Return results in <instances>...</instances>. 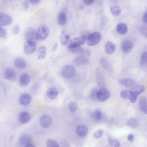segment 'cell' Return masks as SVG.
I'll return each mask as SVG.
<instances>
[{
    "mask_svg": "<svg viewBox=\"0 0 147 147\" xmlns=\"http://www.w3.org/2000/svg\"><path fill=\"white\" fill-rule=\"evenodd\" d=\"M14 64L17 68H24L26 66V62L23 57H17L14 59Z\"/></svg>",
    "mask_w": 147,
    "mask_h": 147,
    "instance_id": "cell-22",
    "label": "cell"
},
{
    "mask_svg": "<svg viewBox=\"0 0 147 147\" xmlns=\"http://www.w3.org/2000/svg\"><path fill=\"white\" fill-rule=\"evenodd\" d=\"M127 140H128L129 142H132L134 141V135H133V134L130 133V134H129L127 135Z\"/></svg>",
    "mask_w": 147,
    "mask_h": 147,
    "instance_id": "cell-44",
    "label": "cell"
},
{
    "mask_svg": "<svg viewBox=\"0 0 147 147\" xmlns=\"http://www.w3.org/2000/svg\"><path fill=\"white\" fill-rule=\"evenodd\" d=\"M92 117L93 119L95 121H96V122L100 121L102 120V119L103 118L102 111L99 109H96L93 112V113L92 114Z\"/></svg>",
    "mask_w": 147,
    "mask_h": 147,
    "instance_id": "cell-30",
    "label": "cell"
},
{
    "mask_svg": "<svg viewBox=\"0 0 147 147\" xmlns=\"http://www.w3.org/2000/svg\"><path fill=\"white\" fill-rule=\"evenodd\" d=\"M86 40L87 38L85 35H82L79 37L73 38L69 41V44H68L67 48L68 49H71L80 47L85 43Z\"/></svg>",
    "mask_w": 147,
    "mask_h": 147,
    "instance_id": "cell-3",
    "label": "cell"
},
{
    "mask_svg": "<svg viewBox=\"0 0 147 147\" xmlns=\"http://www.w3.org/2000/svg\"><path fill=\"white\" fill-rule=\"evenodd\" d=\"M142 21L144 23L147 24V11H146L142 16Z\"/></svg>",
    "mask_w": 147,
    "mask_h": 147,
    "instance_id": "cell-46",
    "label": "cell"
},
{
    "mask_svg": "<svg viewBox=\"0 0 147 147\" xmlns=\"http://www.w3.org/2000/svg\"><path fill=\"white\" fill-rule=\"evenodd\" d=\"M116 30L118 34L121 35H125L127 33L128 28L127 25L125 24L123 22H119L117 25Z\"/></svg>",
    "mask_w": 147,
    "mask_h": 147,
    "instance_id": "cell-21",
    "label": "cell"
},
{
    "mask_svg": "<svg viewBox=\"0 0 147 147\" xmlns=\"http://www.w3.org/2000/svg\"><path fill=\"white\" fill-rule=\"evenodd\" d=\"M145 90V86L144 85H136L133 87L130 90V94L129 99L131 103H135L137 100L138 96L144 92Z\"/></svg>",
    "mask_w": 147,
    "mask_h": 147,
    "instance_id": "cell-2",
    "label": "cell"
},
{
    "mask_svg": "<svg viewBox=\"0 0 147 147\" xmlns=\"http://www.w3.org/2000/svg\"><path fill=\"white\" fill-rule=\"evenodd\" d=\"M133 43L130 41L127 40L123 41V42L122 43V45H121L122 50L123 52L125 53H127L129 52H130V51L133 48Z\"/></svg>",
    "mask_w": 147,
    "mask_h": 147,
    "instance_id": "cell-18",
    "label": "cell"
},
{
    "mask_svg": "<svg viewBox=\"0 0 147 147\" xmlns=\"http://www.w3.org/2000/svg\"><path fill=\"white\" fill-rule=\"evenodd\" d=\"M140 32L141 34H142V35L144 36L147 33V27L145 26H143L141 27V28L140 29Z\"/></svg>",
    "mask_w": 147,
    "mask_h": 147,
    "instance_id": "cell-43",
    "label": "cell"
},
{
    "mask_svg": "<svg viewBox=\"0 0 147 147\" xmlns=\"http://www.w3.org/2000/svg\"><path fill=\"white\" fill-rule=\"evenodd\" d=\"M12 22L13 18L10 16L0 12V26L9 25L12 23Z\"/></svg>",
    "mask_w": 147,
    "mask_h": 147,
    "instance_id": "cell-9",
    "label": "cell"
},
{
    "mask_svg": "<svg viewBox=\"0 0 147 147\" xmlns=\"http://www.w3.org/2000/svg\"><path fill=\"white\" fill-rule=\"evenodd\" d=\"M140 64L142 66L147 65V51L144 52L140 58Z\"/></svg>",
    "mask_w": 147,
    "mask_h": 147,
    "instance_id": "cell-33",
    "label": "cell"
},
{
    "mask_svg": "<svg viewBox=\"0 0 147 147\" xmlns=\"http://www.w3.org/2000/svg\"><path fill=\"white\" fill-rule=\"evenodd\" d=\"M83 2L86 5L89 6L94 3V0H83Z\"/></svg>",
    "mask_w": 147,
    "mask_h": 147,
    "instance_id": "cell-45",
    "label": "cell"
},
{
    "mask_svg": "<svg viewBox=\"0 0 147 147\" xmlns=\"http://www.w3.org/2000/svg\"><path fill=\"white\" fill-rule=\"evenodd\" d=\"M110 96V91L106 87L100 88L97 92V99L100 102H105L107 100Z\"/></svg>",
    "mask_w": 147,
    "mask_h": 147,
    "instance_id": "cell-8",
    "label": "cell"
},
{
    "mask_svg": "<svg viewBox=\"0 0 147 147\" xmlns=\"http://www.w3.org/2000/svg\"><path fill=\"white\" fill-rule=\"evenodd\" d=\"M52 122V118L48 115H42L40 119V123L42 127L48 128L49 127Z\"/></svg>",
    "mask_w": 147,
    "mask_h": 147,
    "instance_id": "cell-12",
    "label": "cell"
},
{
    "mask_svg": "<svg viewBox=\"0 0 147 147\" xmlns=\"http://www.w3.org/2000/svg\"><path fill=\"white\" fill-rule=\"evenodd\" d=\"M110 11L113 16H118L121 13V9L118 6H112L110 7Z\"/></svg>",
    "mask_w": 147,
    "mask_h": 147,
    "instance_id": "cell-32",
    "label": "cell"
},
{
    "mask_svg": "<svg viewBox=\"0 0 147 147\" xmlns=\"http://www.w3.org/2000/svg\"><path fill=\"white\" fill-rule=\"evenodd\" d=\"M57 48V43H55L53 47H52V51H55L56 50V49Z\"/></svg>",
    "mask_w": 147,
    "mask_h": 147,
    "instance_id": "cell-48",
    "label": "cell"
},
{
    "mask_svg": "<svg viewBox=\"0 0 147 147\" xmlns=\"http://www.w3.org/2000/svg\"><path fill=\"white\" fill-rule=\"evenodd\" d=\"M100 64L103 68L107 70L109 72H111L113 70V68L109 63V61L107 60V59L105 57H101L99 60Z\"/></svg>",
    "mask_w": 147,
    "mask_h": 147,
    "instance_id": "cell-19",
    "label": "cell"
},
{
    "mask_svg": "<svg viewBox=\"0 0 147 147\" xmlns=\"http://www.w3.org/2000/svg\"><path fill=\"white\" fill-rule=\"evenodd\" d=\"M119 83L126 87H133L137 85V82L134 80L130 78H122L118 80Z\"/></svg>",
    "mask_w": 147,
    "mask_h": 147,
    "instance_id": "cell-13",
    "label": "cell"
},
{
    "mask_svg": "<svg viewBox=\"0 0 147 147\" xmlns=\"http://www.w3.org/2000/svg\"><path fill=\"white\" fill-rule=\"evenodd\" d=\"M108 142L109 145L111 146H116L118 147L120 146V142L119 141L112 138V137H109L108 138Z\"/></svg>",
    "mask_w": 147,
    "mask_h": 147,
    "instance_id": "cell-34",
    "label": "cell"
},
{
    "mask_svg": "<svg viewBox=\"0 0 147 147\" xmlns=\"http://www.w3.org/2000/svg\"><path fill=\"white\" fill-rule=\"evenodd\" d=\"M31 119L30 114L27 111H22L20 113L18 116L19 121L22 123H28Z\"/></svg>",
    "mask_w": 147,
    "mask_h": 147,
    "instance_id": "cell-17",
    "label": "cell"
},
{
    "mask_svg": "<svg viewBox=\"0 0 147 147\" xmlns=\"http://www.w3.org/2000/svg\"><path fill=\"white\" fill-rule=\"evenodd\" d=\"M130 91L127 90H123L120 92V96L123 99H129Z\"/></svg>",
    "mask_w": 147,
    "mask_h": 147,
    "instance_id": "cell-37",
    "label": "cell"
},
{
    "mask_svg": "<svg viewBox=\"0 0 147 147\" xmlns=\"http://www.w3.org/2000/svg\"><path fill=\"white\" fill-rule=\"evenodd\" d=\"M46 145L48 147H59L60 146L57 142L52 139L48 140L47 141Z\"/></svg>",
    "mask_w": 147,
    "mask_h": 147,
    "instance_id": "cell-36",
    "label": "cell"
},
{
    "mask_svg": "<svg viewBox=\"0 0 147 147\" xmlns=\"http://www.w3.org/2000/svg\"><path fill=\"white\" fill-rule=\"evenodd\" d=\"M57 22L60 25H64L66 24L67 21V16L65 13L64 12H60L57 16Z\"/></svg>",
    "mask_w": 147,
    "mask_h": 147,
    "instance_id": "cell-29",
    "label": "cell"
},
{
    "mask_svg": "<svg viewBox=\"0 0 147 147\" xmlns=\"http://www.w3.org/2000/svg\"><path fill=\"white\" fill-rule=\"evenodd\" d=\"M32 137L29 134H27L22 135L19 138L20 144L24 146L28 144L32 143Z\"/></svg>",
    "mask_w": 147,
    "mask_h": 147,
    "instance_id": "cell-25",
    "label": "cell"
},
{
    "mask_svg": "<svg viewBox=\"0 0 147 147\" xmlns=\"http://www.w3.org/2000/svg\"><path fill=\"white\" fill-rule=\"evenodd\" d=\"M29 6V1L28 0H25L22 5V9L24 11H26Z\"/></svg>",
    "mask_w": 147,
    "mask_h": 147,
    "instance_id": "cell-42",
    "label": "cell"
},
{
    "mask_svg": "<svg viewBox=\"0 0 147 147\" xmlns=\"http://www.w3.org/2000/svg\"><path fill=\"white\" fill-rule=\"evenodd\" d=\"M68 108L69 111L74 112L78 108V104L73 101H71L68 103Z\"/></svg>",
    "mask_w": 147,
    "mask_h": 147,
    "instance_id": "cell-35",
    "label": "cell"
},
{
    "mask_svg": "<svg viewBox=\"0 0 147 147\" xmlns=\"http://www.w3.org/2000/svg\"><path fill=\"white\" fill-rule=\"evenodd\" d=\"M89 63V60L88 57L86 55H82L75 59H74L72 61V64L79 66L81 65H86Z\"/></svg>",
    "mask_w": 147,
    "mask_h": 147,
    "instance_id": "cell-11",
    "label": "cell"
},
{
    "mask_svg": "<svg viewBox=\"0 0 147 147\" xmlns=\"http://www.w3.org/2000/svg\"><path fill=\"white\" fill-rule=\"evenodd\" d=\"M25 38L26 40H31L36 42L37 40L36 32L32 28H27L25 32Z\"/></svg>",
    "mask_w": 147,
    "mask_h": 147,
    "instance_id": "cell-10",
    "label": "cell"
},
{
    "mask_svg": "<svg viewBox=\"0 0 147 147\" xmlns=\"http://www.w3.org/2000/svg\"><path fill=\"white\" fill-rule=\"evenodd\" d=\"M98 89L94 88L91 92V98L93 100H96L97 99V92Z\"/></svg>",
    "mask_w": 147,
    "mask_h": 147,
    "instance_id": "cell-41",
    "label": "cell"
},
{
    "mask_svg": "<svg viewBox=\"0 0 147 147\" xmlns=\"http://www.w3.org/2000/svg\"><path fill=\"white\" fill-rule=\"evenodd\" d=\"M32 100V97L30 95L27 93L23 94L21 95L19 99L20 103L22 106H27L28 105Z\"/></svg>",
    "mask_w": 147,
    "mask_h": 147,
    "instance_id": "cell-15",
    "label": "cell"
},
{
    "mask_svg": "<svg viewBox=\"0 0 147 147\" xmlns=\"http://www.w3.org/2000/svg\"><path fill=\"white\" fill-rule=\"evenodd\" d=\"M30 78L29 75H28L27 74H22V75H20L19 79L20 84L23 86H26L28 85L30 82Z\"/></svg>",
    "mask_w": 147,
    "mask_h": 147,
    "instance_id": "cell-26",
    "label": "cell"
},
{
    "mask_svg": "<svg viewBox=\"0 0 147 147\" xmlns=\"http://www.w3.org/2000/svg\"><path fill=\"white\" fill-rule=\"evenodd\" d=\"M101 39V34L98 32H95L88 36L87 37V43L89 46H95L97 45Z\"/></svg>",
    "mask_w": 147,
    "mask_h": 147,
    "instance_id": "cell-5",
    "label": "cell"
},
{
    "mask_svg": "<svg viewBox=\"0 0 147 147\" xmlns=\"http://www.w3.org/2000/svg\"><path fill=\"white\" fill-rule=\"evenodd\" d=\"M126 124L127 126H129L131 128L134 129L138 126V121L136 118L132 117V118H130L129 119H127V121L126 122Z\"/></svg>",
    "mask_w": 147,
    "mask_h": 147,
    "instance_id": "cell-31",
    "label": "cell"
},
{
    "mask_svg": "<svg viewBox=\"0 0 147 147\" xmlns=\"http://www.w3.org/2000/svg\"><path fill=\"white\" fill-rule=\"evenodd\" d=\"M25 146H26V147H30V146H31V147H34V145H33V144H32L31 143H30V144H28L25 145Z\"/></svg>",
    "mask_w": 147,
    "mask_h": 147,
    "instance_id": "cell-49",
    "label": "cell"
},
{
    "mask_svg": "<svg viewBox=\"0 0 147 147\" xmlns=\"http://www.w3.org/2000/svg\"><path fill=\"white\" fill-rule=\"evenodd\" d=\"M144 36H145V37L147 38V33H146V34H145Z\"/></svg>",
    "mask_w": 147,
    "mask_h": 147,
    "instance_id": "cell-50",
    "label": "cell"
},
{
    "mask_svg": "<svg viewBox=\"0 0 147 147\" xmlns=\"http://www.w3.org/2000/svg\"><path fill=\"white\" fill-rule=\"evenodd\" d=\"M75 68L72 65H66L61 69V76L65 79L72 78L75 74Z\"/></svg>",
    "mask_w": 147,
    "mask_h": 147,
    "instance_id": "cell-4",
    "label": "cell"
},
{
    "mask_svg": "<svg viewBox=\"0 0 147 147\" xmlns=\"http://www.w3.org/2000/svg\"><path fill=\"white\" fill-rule=\"evenodd\" d=\"M95 78H96V81L97 84L99 87L103 88V87H106V83L105 77L99 67L96 68Z\"/></svg>",
    "mask_w": 147,
    "mask_h": 147,
    "instance_id": "cell-7",
    "label": "cell"
},
{
    "mask_svg": "<svg viewBox=\"0 0 147 147\" xmlns=\"http://www.w3.org/2000/svg\"><path fill=\"white\" fill-rule=\"evenodd\" d=\"M36 42L31 40H26L24 43V51L27 55L33 54L36 50Z\"/></svg>",
    "mask_w": 147,
    "mask_h": 147,
    "instance_id": "cell-6",
    "label": "cell"
},
{
    "mask_svg": "<svg viewBox=\"0 0 147 147\" xmlns=\"http://www.w3.org/2000/svg\"><path fill=\"white\" fill-rule=\"evenodd\" d=\"M88 128L85 125H79L76 128V133L79 137H83L87 135Z\"/></svg>",
    "mask_w": 147,
    "mask_h": 147,
    "instance_id": "cell-16",
    "label": "cell"
},
{
    "mask_svg": "<svg viewBox=\"0 0 147 147\" xmlns=\"http://www.w3.org/2000/svg\"><path fill=\"white\" fill-rule=\"evenodd\" d=\"M0 37L3 39H6L7 37V33L6 30L0 26Z\"/></svg>",
    "mask_w": 147,
    "mask_h": 147,
    "instance_id": "cell-39",
    "label": "cell"
},
{
    "mask_svg": "<svg viewBox=\"0 0 147 147\" xmlns=\"http://www.w3.org/2000/svg\"><path fill=\"white\" fill-rule=\"evenodd\" d=\"M29 1L32 5H37L40 2V0H29Z\"/></svg>",
    "mask_w": 147,
    "mask_h": 147,
    "instance_id": "cell-47",
    "label": "cell"
},
{
    "mask_svg": "<svg viewBox=\"0 0 147 147\" xmlns=\"http://www.w3.org/2000/svg\"><path fill=\"white\" fill-rule=\"evenodd\" d=\"M3 76L5 79L10 81H14L16 79V74L15 71L10 68H7L5 70Z\"/></svg>",
    "mask_w": 147,
    "mask_h": 147,
    "instance_id": "cell-14",
    "label": "cell"
},
{
    "mask_svg": "<svg viewBox=\"0 0 147 147\" xmlns=\"http://www.w3.org/2000/svg\"><path fill=\"white\" fill-rule=\"evenodd\" d=\"M47 95L49 98L55 99L58 95V91L55 87H50L47 91Z\"/></svg>",
    "mask_w": 147,
    "mask_h": 147,
    "instance_id": "cell-24",
    "label": "cell"
},
{
    "mask_svg": "<svg viewBox=\"0 0 147 147\" xmlns=\"http://www.w3.org/2000/svg\"><path fill=\"white\" fill-rule=\"evenodd\" d=\"M46 53H47V48L44 45L40 46L38 49L37 59L38 60L44 59L46 57Z\"/></svg>",
    "mask_w": 147,
    "mask_h": 147,
    "instance_id": "cell-27",
    "label": "cell"
},
{
    "mask_svg": "<svg viewBox=\"0 0 147 147\" xmlns=\"http://www.w3.org/2000/svg\"><path fill=\"white\" fill-rule=\"evenodd\" d=\"M49 28L47 25L45 24H41L39 25L36 31V37L37 40H45L49 36Z\"/></svg>",
    "mask_w": 147,
    "mask_h": 147,
    "instance_id": "cell-1",
    "label": "cell"
},
{
    "mask_svg": "<svg viewBox=\"0 0 147 147\" xmlns=\"http://www.w3.org/2000/svg\"><path fill=\"white\" fill-rule=\"evenodd\" d=\"M60 43L63 45H65L69 41V35L64 31L61 32L60 37Z\"/></svg>",
    "mask_w": 147,
    "mask_h": 147,
    "instance_id": "cell-28",
    "label": "cell"
},
{
    "mask_svg": "<svg viewBox=\"0 0 147 147\" xmlns=\"http://www.w3.org/2000/svg\"><path fill=\"white\" fill-rule=\"evenodd\" d=\"M139 107L142 113L147 114V98L145 96H142L140 98Z\"/></svg>",
    "mask_w": 147,
    "mask_h": 147,
    "instance_id": "cell-20",
    "label": "cell"
},
{
    "mask_svg": "<svg viewBox=\"0 0 147 147\" xmlns=\"http://www.w3.org/2000/svg\"><path fill=\"white\" fill-rule=\"evenodd\" d=\"M103 134V130L102 129H98L94 133L93 137L95 139H98L102 136Z\"/></svg>",
    "mask_w": 147,
    "mask_h": 147,
    "instance_id": "cell-38",
    "label": "cell"
},
{
    "mask_svg": "<svg viewBox=\"0 0 147 147\" xmlns=\"http://www.w3.org/2000/svg\"><path fill=\"white\" fill-rule=\"evenodd\" d=\"M19 32H20V26H19L18 25H15L12 27L11 33L13 34L16 35L19 33Z\"/></svg>",
    "mask_w": 147,
    "mask_h": 147,
    "instance_id": "cell-40",
    "label": "cell"
},
{
    "mask_svg": "<svg viewBox=\"0 0 147 147\" xmlns=\"http://www.w3.org/2000/svg\"><path fill=\"white\" fill-rule=\"evenodd\" d=\"M115 49H116L115 45L114 43L110 41H108L106 43L105 46V51L106 53L111 55L115 52Z\"/></svg>",
    "mask_w": 147,
    "mask_h": 147,
    "instance_id": "cell-23",
    "label": "cell"
}]
</instances>
